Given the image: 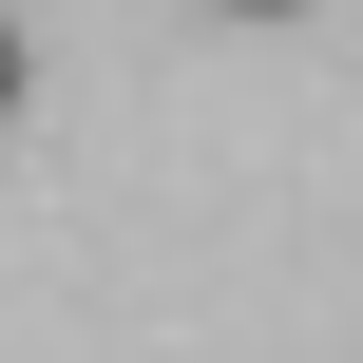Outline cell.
Wrapping results in <instances>:
<instances>
[{
	"instance_id": "obj_1",
	"label": "cell",
	"mask_w": 363,
	"mask_h": 363,
	"mask_svg": "<svg viewBox=\"0 0 363 363\" xmlns=\"http://www.w3.org/2000/svg\"><path fill=\"white\" fill-rule=\"evenodd\" d=\"M0 115H19V19H0Z\"/></svg>"
},
{
	"instance_id": "obj_2",
	"label": "cell",
	"mask_w": 363,
	"mask_h": 363,
	"mask_svg": "<svg viewBox=\"0 0 363 363\" xmlns=\"http://www.w3.org/2000/svg\"><path fill=\"white\" fill-rule=\"evenodd\" d=\"M230 19H306V0H230Z\"/></svg>"
}]
</instances>
